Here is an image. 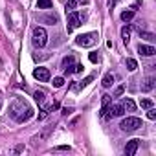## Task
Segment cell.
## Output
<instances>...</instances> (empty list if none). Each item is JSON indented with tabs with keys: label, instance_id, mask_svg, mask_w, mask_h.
Instances as JSON below:
<instances>
[{
	"label": "cell",
	"instance_id": "6da1fadb",
	"mask_svg": "<svg viewBox=\"0 0 156 156\" xmlns=\"http://www.w3.org/2000/svg\"><path fill=\"white\" fill-rule=\"evenodd\" d=\"M9 114H11V118L15 119V121H19V123H24V121H28L31 116H33V108L24 101V99H20V98H17L13 103H11V108H9Z\"/></svg>",
	"mask_w": 156,
	"mask_h": 156
},
{
	"label": "cell",
	"instance_id": "7a4b0ae2",
	"mask_svg": "<svg viewBox=\"0 0 156 156\" xmlns=\"http://www.w3.org/2000/svg\"><path fill=\"white\" fill-rule=\"evenodd\" d=\"M31 42L37 48H44L48 44V33H46V30L44 28H35L33 35H31Z\"/></svg>",
	"mask_w": 156,
	"mask_h": 156
},
{
	"label": "cell",
	"instance_id": "3957f363",
	"mask_svg": "<svg viewBox=\"0 0 156 156\" xmlns=\"http://www.w3.org/2000/svg\"><path fill=\"white\" fill-rule=\"evenodd\" d=\"M141 125H143V123H141V119H140V118H136V116H129V118H125V119L119 123L121 130H125V132H132V130H138Z\"/></svg>",
	"mask_w": 156,
	"mask_h": 156
},
{
	"label": "cell",
	"instance_id": "277c9868",
	"mask_svg": "<svg viewBox=\"0 0 156 156\" xmlns=\"http://www.w3.org/2000/svg\"><path fill=\"white\" fill-rule=\"evenodd\" d=\"M33 75H35V79H39L41 83H48V81H50V77H51V73H50V70H48V68H42V66H39V68H35V72H33Z\"/></svg>",
	"mask_w": 156,
	"mask_h": 156
},
{
	"label": "cell",
	"instance_id": "5b68a950",
	"mask_svg": "<svg viewBox=\"0 0 156 156\" xmlns=\"http://www.w3.org/2000/svg\"><path fill=\"white\" fill-rule=\"evenodd\" d=\"M96 41V33H83L75 39V42L79 44V46H92Z\"/></svg>",
	"mask_w": 156,
	"mask_h": 156
},
{
	"label": "cell",
	"instance_id": "8992f818",
	"mask_svg": "<svg viewBox=\"0 0 156 156\" xmlns=\"http://www.w3.org/2000/svg\"><path fill=\"white\" fill-rule=\"evenodd\" d=\"M68 31H72L73 28H77V26H79L81 24V15L79 13H77V11H70L68 13Z\"/></svg>",
	"mask_w": 156,
	"mask_h": 156
},
{
	"label": "cell",
	"instance_id": "52a82bcc",
	"mask_svg": "<svg viewBox=\"0 0 156 156\" xmlns=\"http://www.w3.org/2000/svg\"><path fill=\"white\" fill-rule=\"evenodd\" d=\"M138 147H140V140H130V141H127V145H125V154H127V156H134L136 151H138Z\"/></svg>",
	"mask_w": 156,
	"mask_h": 156
},
{
	"label": "cell",
	"instance_id": "ba28073f",
	"mask_svg": "<svg viewBox=\"0 0 156 156\" xmlns=\"http://www.w3.org/2000/svg\"><path fill=\"white\" fill-rule=\"evenodd\" d=\"M108 114H110V118H119V116L125 114V108H123L121 103H118V105H110V107H108Z\"/></svg>",
	"mask_w": 156,
	"mask_h": 156
},
{
	"label": "cell",
	"instance_id": "9c48e42d",
	"mask_svg": "<svg viewBox=\"0 0 156 156\" xmlns=\"http://www.w3.org/2000/svg\"><path fill=\"white\" fill-rule=\"evenodd\" d=\"M138 53H141L143 57H151V55H154V53H156V50H154V46L140 44V46H138Z\"/></svg>",
	"mask_w": 156,
	"mask_h": 156
},
{
	"label": "cell",
	"instance_id": "30bf717a",
	"mask_svg": "<svg viewBox=\"0 0 156 156\" xmlns=\"http://www.w3.org/2000/svg\"><path fill=\"white\" fill-rule=\"evenodd\" d=\"M121 105H123V108H125V110H129V112H134V110H136V103H134L130 98L123 99V101H121Z\"/></svg>",
	"mask_w": 156,
	"mask_h": 156
},
{
	"label": "cell",
	"instance_id": "8fae6325",
	"mask_svg": "<svg viewBox=\"0 0 156 156\" xmlns=\"http://www.w3.org/2000/svg\"><path fill=\"white\" fill-rule=\"evenodd\" d=\"M101 85H103L105 88H110V87L114 85V75H112V73H107V75L103 77V81H101Z\"/></svg>",
	"mask_w": 156,
	"mask_h": 156
},
{
	"label": "cell",
	"instance_id": "7c38bea8",
	"mask_svg": "<svg viewBox=\"0 0 156 156\" xmlns=\"http://www.w3.org/2000/svg\"><path fill=\"white\" fill-rule=\"evenodd\" d=\"M53 2L51 0H37V8L39 9H51Z\"/></svg>",
	"mask_w": 156,
	"mask_h": 156
},
{
	"label": "cell",
	"instance_id": "4fadbf2b",
	"mask_svg": "<svg viewBox=\"0 0 156 156\" xmlns=\"http://www.w3.org/2000/svg\"><path fill=\"white\" fill-rule=\"evenodd\" d=\"M154 88V77H147L145 79V85L141 87V90L143 92H149V90H152Z\"/></svg>",
	"mask_w": 156,
	"mask_h": 156
},
{
	"label": "cell",
	"instance_id": "5bb4252c",
	"mask_svg": "<svg viewBox=\"0 0 156 156\" xmlns=\"http://www.w3.org/2000/svg\"><path fill=\"white\" fill-rule=\"evenodd\" d=\"M121 39H123L125 44L129 42V39H130V26H123L121 28Z\"/></svg>",
	"mask_w": 156,
	"mask_h": 156
},
{
	"label": "cell",
	"instance_id": "9a60e30c",
	"mask_svg": "<svg viewBox=\"0 0 156 156\" xmlns=\"http://www.w3.org/2000/svg\"><path fill=\"white\" fill-rule=\"evenodd\" d=\"M132 19H134V11H132V9H129V11H123V13H121V20H123V22H130Z\"/></svg>",
	"mask_w": 156,
	"mask_h": 156
},
{
	"label": "cell",
	"instance_id": "2e32d148",
	"mask_svg": "<svg viewBox=\"0 0 156 156\" xmlns=\"http://www.w3.org/2000/svg\"><path fill=\"white\" fill-rule=\"evenodd\" d=\"M73 61H75V59H73V55H68V57H64V59H62V68H66V66H72V64H73Z\"/></svg>",
	"mask_w": 156,
	"mask_h": 156
},
{
	"label": "cell",
	"instance_id": "e0dca14e",
	"mask_svg": "<svg viewBox=\"0 0 156 156\" xmlns=\"http://www.w3.org/2000/svg\"><path fill=\"white\" fill-rule=\"evenodd\" d=\"M136 68H138L136 61H134V59H127V70H129V72H134Z\"/></svg>",
	"mask_w": 156,
	"mask_h": 156
},
{
	"label": "cell",
	"instance_id": "ac0fdd59",
	"mask_svg": "<svg viewBox=\"0 0 156 156\" xmlns=\"http://www.w3.org/2000/svg\"><path fill=\"white\" fill-rule=\"evenodd\" d=\"M33 98H35V101H37V103H42V101L46 99V98H44V92H41V90H37V92L33 94Z\"/></svg>",
	"mask_w": 156,
	"mask_h": 156
},
{
	"label": "cell",
	"instance_id": "d6986e66",
	"mask_svg": "<svg viewBox=\"0 0 156 156\" xmlns=\"http://www.w3.org/2000/svg\"><path fill=\"white\" fill-rule=\"evenodd\" d=\"M140 105H141V108H145V110H147V108H151V107H154V103H152L151 99H141V101H140Z\"/></svg>",
	"mask_w": 156,
	"mask_h": 156
},
{
	"label": "cell",
	"instance_id": "ffe728a7",
	"mask_svg": "<svg viewBox=\"0 0 156 156\" xmlns=\"http://www.w3.org/2000/svg\"><path fill=\"white\" fill-rule=\"evenodd\" d=\"M75 8H77V2H75V0H68V4H66V13L73 11Z\"/></svg>",
	"mask_w": 156,
	"mask_h": 156
},
{
	"label": "cell",
	"instance_id": "44dd1931",
	"mask_svg": "<svg viewBox=\"0 0 156 156\" xmlns=\"http://www.w3.org/2000/svg\"><path fill=\"white\" fill-rule=\"evenodd\" d=\"M64 85V79H62V77H53V87L55 88H61Z\"/></svg>",
	"mask_w": 156,
	"mask_h": 156
},
{
	"label": "cell",
	"instance_id": "7402d4cb",
	"mask_svg": "<svg viewBox=\"0 0 156 156\" xmlns=\"http://www.w3.org/2000/svg\"><path fill=\"white\" fill-rule=\"evenodd\" d=\"M147 118H149V119H156V110H154V107L147 108Z\"/></svg>",
	"mask_w": 156,
	"mask_h": 156
},
{
	"label": "cell",
	"instance_id": "603a6c76",
	"mask_svg": "<svg viewBox=\"0 0 156 156\" xmlns=\"http://www.w3.org/2000/svg\"><path fill=\"white\" fill-rule=\"evenodd\" d=\"M140 37H145V39H149V41L154 39V35H152V33H147V31H140Z\"/></svg>",
	"mask_w": 156,
	"mask_h": 156
},
{
	"label": "cell",
	"instance_id": "cb8c5ba5",
	"mask_svg": "<svg viewBox=\"0 0 156 156\" xmlns=\"http://www.w3.org/2000/svg\"><path fill=\"white\" fill-rule=\"evenodd\" d=\"M123 92H125V87H118V88L114 90V96H116V98H119Z\"/></svg>",
	"mask_w": 156,
	"mask_h": 156
},
{
	"label": "cell",
	"instance_id": "d4e9b609",
	"mask_svg": "<svg viewBox=\"0 0 156 156\" xmlns=\"http://www.w3.org/2000/svg\"><path fill=\"white\" fill-rule=\"evenodd\" d=\"M88 57H90V61H92V62H98V61H99V55H98L96 51H92V53H90Z\"/></svg>",
	"mask_w": 156,
	"mask_h": 156
},
{
	"label": "cell",
	"instance_id": "484cf974",
	"mask_svg": "<svg viewBox=\"0 0 156 156\" xmlns=\"http://www.w3.org/2000/svg\"><path fill=\"white\" fill-rule=\"evenodd\" d=\"M92 79H94V77H87V79H85L83 83H79V87H81V88H83V87H87V85H88V83H90ZM79 87H77V88H79Z\"/></svg>",
	"mask_w": 156,
	"mask_h": 156
},
{
	"label": "cell",
	"instance_id": "4316f807",
	"mask_svg": "<svg viewBox=\"0 0 156 156\" xmlns=\"http://www.w3.org/2000/svg\"><path fill=\"white\" fill-rule=\"evenodd\" d=\"M101 101H103V105H110V96H108V94H105Z\"/></svg>",
	"mask_w": 156,
	"mask_h": 156
},
{
	"label": "cell",
	"instance_id": "83f0119b",
	"mask_svg": "<svg viewBox=\"0 0 156 156\" xmlns=\"http://www.w3.org/2000/svg\"><path fill=\"white\" fill-rule=\"evenodd\" d=\"M83 70H85L83 64H75V73H83Z\"/></svg>",
	"mask_w": 156,
	"mask_h": 156
},
{
	"label": "cell",
	"instance_id": "f1b7e54d",
	"mask_svg": "<svg viewBox=\"0 0 156 156\" xmlns=\"http://www.w3.org/2000/svg\"><path fill=\"white\" fill-rule=\"evenodd\" d=\"M57 149H59V151H66V149L70 151V147H68V145H61V147H57Z\"/></svg>",
	"mask_w": 156,
	"mask_h": 156
},
{
	"label": "cell",
	"instance_id": "f546056e",
	"mask_svg": "<svg viewBox=\"0 0 156 156\" xmlns=\"http://www.w3.org/2000/svg\"><path fill=\"white\" fill-rule=\"evenodd\" d=\"M0 108H2V105H0Z\"/></svg>",
	"mask_w": 156,
	"mask_h": 156
}]
</instances>
